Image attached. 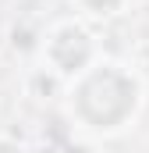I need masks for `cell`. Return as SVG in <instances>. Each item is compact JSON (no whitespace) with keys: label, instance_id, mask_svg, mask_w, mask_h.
I'll use <instances>...</instances> for the list:
<instances>
[{"label":"cell","instance_id":"cell-1","mask_svg":"<svg viewBox=\"0 0 149 153\" xmlns=\"http://www.w3.org/2000/svg\"><path fill=\"white\" fill-rule=\"evenodd\" d=\"M135 107V82L124 78L114 68H103L96 75H89L78 89V111L85 121L107 128V125H121Z\"/></svg>","mask_w":149,"mask_h":153},{"label":"cell","instance_id":"cell-2","mask_svg":"<svg viewBox=\"0 0 149 153\" xmlns=\"http://www.w3.org/2000/svg\"><path fill=\"white\" fill-rule=\"evenodd\" d=\"M89 53H92V46H89V36H85L82 29H60V32L53 36V43H50V57H53V64L64 68V71L82 68V64L89 61Z\"/></svg>","mask_w":149,"mask_h":153},{"label":"cell","instance_id":"cell-3","mask_svg":"<svg viewBox=\"0 0 149 153\" xmlns=\"http://www.w3.org/2000/svg\"><path fill=\"white\" fill-rule=\"evenodd\" d=\"M85 4H89L92 11H100V14H107V11H114V7H117L121 0H85Z\"/></svg>","mask_w":149,"mask_h":153}]
</instances>
